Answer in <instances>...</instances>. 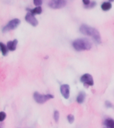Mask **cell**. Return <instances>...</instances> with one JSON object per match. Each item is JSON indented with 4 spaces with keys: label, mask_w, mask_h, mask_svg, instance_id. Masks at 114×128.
I'll return each instance as SVG.
<instances>
[{
    "label": "cell",
    "mask_w": 114,
    "mask_h": 128,
    "mask_svg": "<svg viewBox=\"0 0 114 128\" xmlns=\"http://www.w3.org/2000/svg\"><path fill=\"white\" fill-rule=\"evenodd\" d=\"M80 31L84 35L92 37L93 39L98 44L101 43V36L99 32L96 28L88 26L86 24H82V26H80Z\"/></svg>",
    "instance_id": "1"
},
{
    "label": "cell",
    "mask_w": 114,
    "mask_h": 128,
    "mask_svg": "<svg viewBox=\"0 0 114 128\" xmlns=\"http://www.w3.org/2000/svg\"><path fill=\"white\" fill-rule=\"evenodd\" d=\"M72 45L74 49L78 52L84 51V50H90L92 47L91 42L88 39H85V38L77 39L73 42Z\"/></svg>",
    "instance_id": "2"
},
{
    "label": "cell",
    "mask_w": 114,
    "mask_h": 128,
    "mask_svg": "<svg viewBox=\"0 0 114 128\" xmlns=\"http://www.w3.org/2000/svg\"><path fill=\"white\" fill-rule=\"evenodd\" d=\"M54 96L52 94H41L38 92H35L34 94V99L38 104H43L47 101L53 99Z\"/></svg>",
    "instance_id": "3"
},
{
    "label": "cell",
    "mask_w": 114,
    "mask_h": 128,
    "mask_svg": "<svg viewBox=\"0 0 114 128\" xmlns=\"http://www.w3.org/2000/svg\"><path fill=\"white\" fill-rule=\"evenodd\" d=\"M20 20L18 18L16 19H13V20H10V22H8V24L4 27V28L2 29V32H8L11 30H15L18 28L19 25L20 24Z\"/></svg>",
    "instance_id": "4"
},
{
    "label": "cell",
    "mask_w": 114,
    "mask_h": 128,
    "mask_svg": "<svg viewBox=\"0 0 114 128\" xmlns=\"http://www.w3.org/2000/svg\"><path fill=\"white\" fill-rule=\"evenodd\" d=\"M68 0H50L49 6L52 9H61L66 6Z\"/></svg>",
    "instance_id": "5"
},
{
    "label": "cell",
    "mask_w": 114,
    "mask_h": 128,
    "mask_svg": "<svg viewBox=\"0 0 114 128\" xmlns=\"http://www.w3.org/2000/svg\"><path fill=\"white\" fill-rule=\"evenodd\" d=\"M80 81L82 82L84 85H87L89 86H94V82L93 77L92 75L90 74H85L81 77L80 78Z\"/></svg>",
    "instance_id": "6"
},
{
    "label": "cell",
    "mask_w": 114,
    "mask_h": 128,
    "mask_svg": "<svg viewBox=\"0 0 114 128\" xmlns=\"http://www.w3.org/2000/svg\"><path fill=\"white\" fill-rule=\"evenodd\" d=\"M25 20L28 24H30V25H32L34 27H36L38 25V20L36 19L34 15H33L30 12H28V14H26V17H25Z\"/></svg>",
    "instance_id": "7"
},
{
    "label": "cell",
    "mask_w": 114,
    "mask_h": 128,
    "mask_svg": "<svg viewBox=\"0 0 114 128\" xmlns=\"http://www.w3.org/2000/svg\"><path fill=\"white\" fill-rule=\"evenodd\" d=\"M60 92L65 99H68L70 96V87L68 84H63L60 87Z\"/></svg>",
    "instance_id": "8"
},
{
    "label": "cell",
    "mask_w": 114,
    "mask_h": 128,
    "mask_svg": "<svg viewBox=\"0 0 114 128\" xmlns=\"http://www.w3.org/2000/svg\"><path fill=\"white\" fill-rule=\"evenodd\" d=\"M18 43V40H13V41H10V42H8V44H7V47H8V50H10V51H11V52L15 51V50H16V48H17Z\"/></svg>",
    "instance_id": "9"
},
{
    "label": "cell",
    "mask_w": 114,
    "mask_h": 128,
    "mask_svg": "<svg viewBox=\"0 0 114 128\" xmlns=\"http://www.w3.org/2000/svg\"><path fill=\"white\" fill-rule=\"evenodd\" d=\"M112 7V4L110 2H104L101 6L102 10L104 12H107V11H109L110 10H111Z\"/></svg>",
    "instance_id": "10"
},
{
    "label": "cell",
    "mask_w": 114,
    "mask_h": 128,
    "mask_svg": "<svg viewBox=\"0 0 114 128\" xmlns=\"http://www.w3.org/2000/svg\"><path fill=\"white\" fill-rule=\"evenodd\" d=\"M86 98V94L83 92H81L80 94H78V98H77V102L78 104H82L84 102Z\"/></svg>",
    "instance_id": "11"
},
{
    "label": "cell",
    "mask_w": 114,
    "mask_h": 128,
    "mask_svg": "<svg viewBox=\"0 0 114 128\" xmlns=\"http://www.w3.org/2000/svg\"><path fill=\"white\" fill-rule=\"evenodd\" d=\"M30 13H32L33 15H40L42 13V8L41 6L36 7L34 9H32L30 11Z\"/></svg>",
    "instance_id": "12"
},
{
    "label": "cell",
    "mask_w": 114,
    "mask_h": 128,
    "mask_svg": "<svg viewBox=\"0 0 114 128\" xmlns=\"http://www.w3.org/2000/svg\"><path fill=\"white\" fill-rule=\"evenodd\" d=\"M0 50H1V52L2 53V55L4 56H6L8 55V48L7 47V46H6L5 44H4L3 43H0Z\"/></svg>",
    "instance_id": "13"
},
{
    "label": "cell",
    "mask_w": 114,
    "mask_h": 128,
    "mask_svg": "<svg viewBox=\"0 0 114 128\" xmlns=\"http://www.w3.org/2000/svg\"><path fill=\"white\" fill-rule=\"evenodd\" d=\"M104 124L108 128H114V120L112 119H107L105 120Z\"/></svg>",
    "instance_id": "14"
},
{
    "label": "cell",
    "mask_w": 114,
    "mask_h": 128,
    "mask_svg": "<svg viewBox=\"0 0 114 128\" xmlns=\"http://www.w3.org/2000/svg\"><path fill=\"white\" fill-rule=\"evenodd\" d=\"M54 118L56 122H58V121L60 120V112L58 111H55L54 114Z\"/></svg>",
    "instance_id": "15"
},
{
    "label": "cell",
    "mask_w": 114,
    "mask_h": 128,
    "mask_svg": "<svg viewBox=\"0 0 114 128\" xmlns=\"http://www.w3.org/2000/svg\"><path fill=\"white\" fill-rule=\"evenodd\" d=\"M67 118H68V121L70 124H73L74 123V120H75V118H74V116L73 115H72V114L68 115Z\"/></svg>",
    "instance_id": "16"
},
{
    "label": "cell",
    "mask_w": 114,
    "mask_h": 128,
    "mask_svg": "<svg viewBox=\"0 0 114 128\" xmlns=\"http://www.w3.org/2000/svg\"><path fill=\"white\" fill-rule=\"evenodd\" d=\"M42 3H43V0H34V4L36 7L41 6Z\"/></svg>",
    "instance_id": "17"
},
{
    "label": "cell",
    "mask_w": 114,
    "mask_h": 128,
    "mask_svg": "<svg viewBox=\"0 0 114 128\" xmlns=\"http://www.w3.org/2000/svg\"><path fill=\"white\" fill-rule=\"evenodd\" d=\"M6 118V114L4 112H0V122H3Z\"/></svg>",
    "instance_id": "18"
},
{
    "label": "cell",
    "mask_w": 114,
    "mask_h": 128,
    "mask_svg": "<svg viewBox=\"0 0 114 128\" xmlns=\"http://www.w3.org/2000/svg\"><path fill=\"white\" fill-rule=\"evenodd\" d=\"M96 6V3L95 2H91V4H90V5H88V6H85V8H89V9H90V8H94L95 6Z\"/></svg>",
    "instance_id": "19"
},
{
    "label": "cell",
    "mask_w": 114,
    "mask_h": 128,
    "mask_svg": "<svg viewBox=\"0 0 114 128\" xmlns=\"http://www.w3.org/2000/svg\"><path fill=\"white\" fill-rule=\"evenodd\" d=\"M82 2L84 3V6H88V5H90L91 4V2H90V0H82Z\"/></svg>",
    "instance_id": "20"
},
{
    "label": "cell",
    "mask_w": 114,
    "mask_h": 128,
    "mask_svg": "<svg viewBox=\"0 0 114 128\" xmlns=\"http://www.w3.org/2000/svg\"><path fill=\"white\" fill-rule=\"evenodd\" d=\"M106 106L107 108H112V104H111V102H109V101H106Z\"/></svg>",
    "instance_id": "21"
},
{
    "label": "cell",
    "mask_w": 114,
    "mask_h": 128,
    "mask_svg": "<svg viewBox=\"0 0 114 128\" xmlns=\"http://www.w3.org/2000/svg\"><path fill=\"white\" fill-rule=\"evenodd\" d=\"M110 2H114V0H109Z\"/></svg>",
    "instance_id": "22"
}]
</instances>
